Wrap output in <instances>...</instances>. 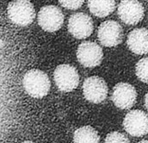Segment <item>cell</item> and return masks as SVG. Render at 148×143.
<instances>
[{
    "label": "cell",
    "instance_id": "8fae6325",
    "mask_svg": "<svg viewBox=\"0 0 148 143\" xmlns=\"http://www.w3.org/2000/svg\"><path fill=\"white\" fill-rule=\"evenodd\" d=\"M111 98L116 107L127 109L134 105L137 99V91L132 85L121 82L114 85Z\"/></svg>",
    "mask_w": 148,
    "mask_h": 143
},
{
    "label": "cell",
    "instance_id": "3957f363",
    "mask_svg": "<svg viewBox=\"0 0 148 143\" xmlns=\"http://www.w3.org/2000/svg\"><path fill=\"white\" fill-rule=\"evenodd\" d=\"M38 24L47 32H55L62 27L65 20L62 10L55 5L43 6L38 13Z\"/></svg>",
    "mask_w": 148,
    "mask_h": 143
},
{
    "label": "cell",
    "instance_id": "7c38bea8",
    "mask_svg": "<svg viewBox=\"0 0 148 143\" xmlns=\"http://www.w3.org/2000/svg\"><path fill=\"white\" fill-rule=\"evenodd\" d=\"M128 48L135 54L143 55L148 53V30L145 28L132 30L127 39Z\"/></svg>",
    "mask_w": 148,
    "mask_h": 143
},
{
    "label": "cell",
    "instance_id": "ac0fdd59",
    "mask_svg": "<svg viewBox=\"0 0 148 143\" xmlns=\"http://www.w3.org/2000/svg\"><path fill=\"white\" fill-rule=\"evenodd\" d=\"M145 107L148 110V91L145 96Z\"/></svg>",
    "mask_w": 148,
    "mask_h": 143
},
{
    "label": "cell",
    "instance_id": "d6986e66",
    "mask_svg": "<svg viewBox=\"0 0 148 143\" xmlns=\"http://www.w3.org/2000/svg\"><path fill=\"white\" fill-rule=\"evenodd\" d=\"M138 143H148L147 140H143V141H140V142Z\"/></svg>",
    "mask_w": 148,
    "mask_h": 143
},
{
    "label": "cell",
    "instance_id": "277c9868",
    "mask_svg": "<svg viewBox=\"0 0 148 143\" xmlns=\"http://www.w3.org/2000/svg\"><path fill=\"white\" fill-rule=\"evenodd\" d=\"M53 79L55 85L64 92H69L75 90L79 84V74L77 70L71 65H59L53 72Z\"/></svg>",
    "mask_w": 148,
    "mask_h": 143
},
{
    "label": "cell",
    "instance_id": "ba28073f",
    "mask_svg": "<svg viewBox=\"0 0 148 143\" xmlns=\"http://www.w3.org/2000/svg\"><path fill=\"white\" fill-rule=\"evenodd\" d=\"M120 19L127 25H135L144 17L145 10L138 0H122L117 10Z\"/></svg>",
    "mask_w": 148,
    "mask_h": 143
},
{
    "label": "cell",
    "instance_id": "5b68a950",
    "mask_svg": "<svg viewBox=\"0 0 148 143\" xmlns=\"http://www.w3.org/2000/svg\"><path fill=\"white\" fill-rule=\"evenodd\" d=\"M83 94L86 100L93 104L103 102L108 96L106 81L98 76H90L84 81Z\"/></svg>",
    "mask_w": 148,
    "mask_h": 143
},
{
    "label": "cell",
    "instance_id": "52a82bcc",
    "mask_svg": "<svg viewBox=\"0 0 148 143\" xmlns=\"http://www.w3.org/2000/svg\"><path fill=\"white\" fill-rule=\"evenodd\" d=\"M123 128L127 133L134 137L144 136L148 133V116L140 109L129 111L124 120Z\"/></svg>",
    "mask_w": 148,
    "mask_h": 143
},
{
    "label": "cell",
    "instance_id": "7a4b0ae2",
    "mask_svg": "<svg viewBox=\"0 0 148 143\" xmlns=\"http://www.w3.org/2000/svg\"><path fill=\"white\" fill-rule=\"evenodd\" d=\"M7 16L12 23L26 27L34 22L36 10L29 0H13L8 4Z\"/></svg>",
    "mask_w": 148,
    "mask_h": 143
},
{
    "label": "cell",
    "instance_id": "5bb4252c",
    "mask_svg": "<svg viewBox=\"0 0 148 143\" xmlns=\"http://www.w3.org/2000/svg\"><path fill=\"white\" fill-rule=\"evenodd\" d=\"M73 143H100V136L92 127L84 126L74 132Z\"/></svg>",
    "mask_w": 148,
    "mask_h": 143
},
{
    "label": "cell",
    "instance_id": "30bf717a",
    "mask_svg": "<svg viewBox=\"0 0 148 143\" xmlns=\"http://www.w3.org/2000/svg\"><path fill=\"white\" fill-rule=\"evenodd\" d=\"M97 37L103 46L108 47H115L122 41L123 30L120 23L113 20H108L100 24Z\"/></svg>",
    "mask_w": 148,
    "mask_h": 143
},
{
    "label": "cell",
    "instance_id": "e0dca14e",
    "mask_svg": "<svg viewBox=\"0 0 148 143\" xmlns=\"http://www.w3.org/2000/svg\"><path fill=\"white\" fill-rule=\"evenodd\" d=\"M59 2L65 9L74 10L79 9L83 5L84 0H59Z\"/></svg>",
    "mask_w": 148,
    "mask_h": 143
},
{
    "label": "cell",
    "instance_id": "8992f818",
    "mask_svg": "<svg viewBox=\"0 0 148 143\" xmlns=\"http://www.w3.org/2000/svg\"><path fill=\"white\" fill-rule=\"evenodd\" d=\"M103 57L101 47L93 41L82 42L77 49V59L85 67H95L101 64Z\"/></svg>",
    "mask_w": 148,
    "mask_h": 143
},
{
    "label": "cell",
    "instance_id": "2e32d148",
    "mask_svg": "<svg viewBox=\"0 0 148 143\" xmlns=\"http://www.w3.org/2000/svg\"><path fill=\"white\" fill-rule=\"evenodd\" d=\"M104 143H130L129 140L125 135L120 132H111L110 133L106 138Z\"/></svg>",
    "mask_w": 148,
    "mask_h": 143
},
{
    "label": "cell",
    "instance_id": "9a60e30c",
    "mask_svg": "<svg viewBox=\"0 0 148 143\" xmlns=\"http://www.w3.org/2000/svg\"><path fill=\"white\" fill-rule=\"evenodd\" d=\"M135 73L140 81L148 84V57L142 58L137 62L135 66Z\"/></svg>",
    "mask_w": 148,
    "mask_h": 143
},
{
    "label": "cell",
    "instance_id": "ffe728a7",
    "mask_svg": "<svg viewBox=\"0 0 148 143\" xmlns=\"http://www.w3.org/2000/svg\"><path fill=\"white\" fill-rule=\"evenodd\" d=\"M21 143H34L33 142H30V141H25V142H23Z\"/></svg>",
    "mask_w": 148,
    "mask_h": 143
},
{
    "label": "cell",
    "instance_id": "9c48e42d",
    "mask_svg": "<svg viewBox=\"0 0 148 143\" xmlns=\"http://www.w3.org/2000/svg\"><path fill=\"white\" fill-rule=\"evenodd\" d=\"M67 28L72 36L81 40L91 36L94 30V24L90 16L83 12H77L69 17Z\"/></svg>",
    "mask_w": 148,
    "mask_h": 143
},
{
    "label": "cell",
    "instance_id": "44dd1931",
    "mask_svg": "<svg viewBox=\"0 0 148 143\" xmlns=\"http://www.w3.org/2000/svg\"><path fill=\"white\" fill-rule=\"evenodd\" d=\"M147 2H148V0H147Z\"/></svg>",
    "mask_w": 148,
    "mask_h": 143
},
{
    "label": "cell",
    "instance_id": "6da1fadb",
    "mask_svg": "<svg viewBox=\"0 0 148 143\" xmlns=\"http://www.w3.org/2000/svg\"><path fill=\"white\" fill-rule=\"evenodd\" d=\"M23 85L25 91L32 98H42L49 92L51 82L47 74L43 71L31 69L23 76Z\"/></svg>",
    "mask_w": 148,
    "mask_h": 143
},
{
    "label": "cell",
    "instance_id": "4fadbf2b",
    "mask_svg": "<svg viewBox=\"0 0 148 143\" xmlns=\"http://www.w3.org/2000/svg\"><path fill=\"white\" fill-rule=\"evenodd\" d=\"M90 11L97 17H105L115 9L114 0H88Z\"/></svg>",
    "mask_w": 148,
    "mask_h": 143
}]
</instances>
